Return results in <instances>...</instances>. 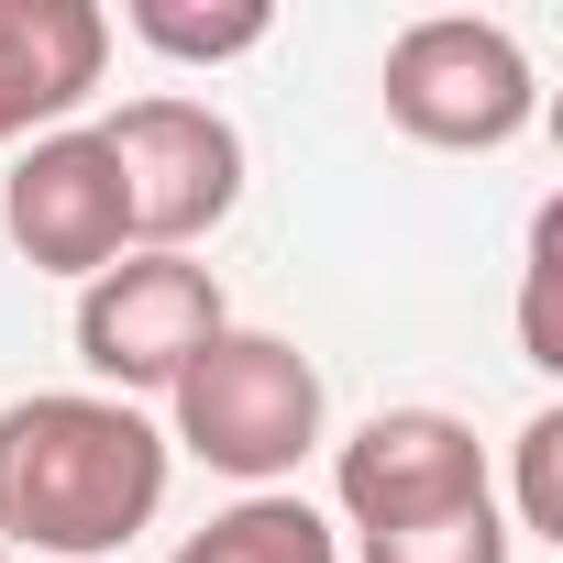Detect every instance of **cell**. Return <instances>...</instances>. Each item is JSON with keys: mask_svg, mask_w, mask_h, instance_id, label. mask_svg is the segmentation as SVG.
Listing matches in <instances>:
<instances>
[{"mask_svg": "<svg viewBox=\"0 0 563 563\" xmlns=\"http://www.w3.org/2000/svg\"><path fill=\"white\" fill-rule=\"evenodd\" d=\"M0 232L34 276H89L133 254V210H122V166L100 133H45L23 144V166L0 177Z\"/></svg>", "mask_w": 563, "mask_h": 563, "instance_id": "cell-6", "label": "cell"}, {"mask_svg": "<svg viewBox=\"0 0 563 563\" xmlns=\"http://www.w3.org/2000/svg\"><path fill=\"white\" fill-rule=\"evenodd\" d=\"M166 563H343V530H332L310 497L265 486V497H232L210 530H188Z\"/></svg>", "mask_w": 563, "mask_h": 563, "instance_id": "cell-9", "label": "cell"}, {"mask_svg": "<svg viewBox=\"0 0 563 563\" xmlns=\"http://www.w3.org/2000/svg\"><path fill=\"white\" fill-rule=\"evenodd\" d=\"M552 265H563V210H530V254H519V354L541 376H563V332H552Z\"/></svg>", "mask_w": 563, "mask_h": 563, "instance_id": "cell-12", "label": "cell"}, {"mask_svg": "<svg viewBox=\"0 0 563 563\" xmlns=\"http://www.w3.org/2000/svg\"><path fill=\"white\" fill-rule=\"evenodd\" d=\"M376 89H387V122H398L409 144H431V155H497V144H519V133L541 122V67H530V45H519L508 23H486V12H431V23H409V34L387 45Z\"/></svg>", "mask_w": 563, "mask_h": 563, "instance_id": "cell-3", "label": "cell"}, {"mask_svg": "<svg viewBox=\"0 0 563 563\" xmlns=\"http://www.w3.org/2000/svg\"><path fill=\"white\" fill-rule=\"evenodd\" d=\"M100 144H111V166H122L133 254H188V243L221 232L232 199H243V133H232L210 100H177V89L122 100V111L100 122Z\"/></svg>", "mask_w": 563, "mask_h": 563, "instance_id": "cell-5", "label": "cell"}, {"mask_svg": "<svg viewBox=\"0 0 563 563\" xmlns=\"http://www.w3.org/2000/svg\"><path fill=\"white\" fill-rule=\"evenodd\" d=\"M210 332H232L221 276L199 254H122L78 288V365L100 376V398H166Z\"/></svg>", "mask_w": 563, "mask_h": 563, "instance_id": "cell-4", "label": "cell"}, {"mask_svg": "<svg viewBox=\"0 0 563 563\" xmlns=\"http://www.w3.org/2000/svg\"><path fill=\"white\" fill-rule=\"evenodd\" d=\"M321 420H332V387L321 365L288 343V332H210V354L166 387V453H199L210 475L232 486H276L321 453Z\"/></svg>", "mask_w": 563, "mask_h": 563, "instance_id": "cell-2", "label": "cell"}, {"mask_svg": "<svg viewBox=\"0 0 563 563\" xmlns=\"http://www.w3.org/2000/svg\"><path fill=\"white\" fill-rule=\"evenodd\" d=\"M332 497H343V519H354V541H365V530L453 519V508H475V497H497V486H486L475 420H453V409H376V420L332 453Z\"/></svg>", "mask_w": 563, "mask_h": 563, "instance_id": "cell-7", "label": "cell"}, {"mask_svg": "<svg viewBox=\"0 0 563 563\" xmlns=\"http://www.w3.org/2000/svg\"><path fill=\"white\" fill-rule=\"evenodd\" d=\"M508 508L497 497H475V508H453V519H409V530H365V563H508Z\"/></svg>", "mask_w": 563, "mask_h": 563, "instance_id": "cell-11", "label": "cell"}, {"mask_svg": "<svg viewBox=\"0 0 563 563\" xmlns=\"http://www.w3.org/2000/svg\"><path fill=\"white\" fill-rule=\"evenodd\" d=\"M530 541H563V409H530L519 420V519Z\"/></svg>", "mask_w": 563, "mask_h": 563, "instance_id": "cell-13", "label": "cell"}, {"mask_svg": "<svg viewBox=\"0 0 563 563\" xmlns=\"http://www.w3.org/2000/svg\"><path fill=\"white\" fill-rule=\"evenodd\" d=\"M122 34H133V45H155V56H177V67H232V56H254V45L276 34V12H265V0H221V12L133 0V12H122Z\"/></svg>", "mask_w": 563, "mask_h": 563, "instance_id": "cell-10", "label": "cell"}, {"mask_svg": "<svg viewBox=\"0 0 563 563\" xmlns=\"http://www.w3.org/2000/svg\"><path fill=\"white\" fill-rule=\"evenodd\" d=\"M0 563H12V552H0Z\"/></svg>", "mask_w": 563, "mask_h": 563, "instance_id": "cell-14", "label": "cell"}, {"mask_svg": "<svg viewBox=\"0 0 563 563\" xmlns=\"http://www.w3.org/2000/svg\"><path fill=\"white\" fill-rule=\"evenodd\" d=\"M111 78L100 0H0V144H45Z\"/></svg>", "mask_w": 563, "mask_h": 563, "instance_id": "cell-8", "label": "cell"}, {"mask_svg": "<svg viewBox=\"0 0 563 563\" xmlns=\"http://www.w3.org/2000/svg\"><path fill=\"white\" fill-rule=\"evenodd\" d=\"M166 431L100 387H34L0 409V552L111 563L166 508Z\"/></svg>", "mask_w": 563, "mask_h": 563, "instance_id": "cell-1", "label": "cell"}]
</instances>
